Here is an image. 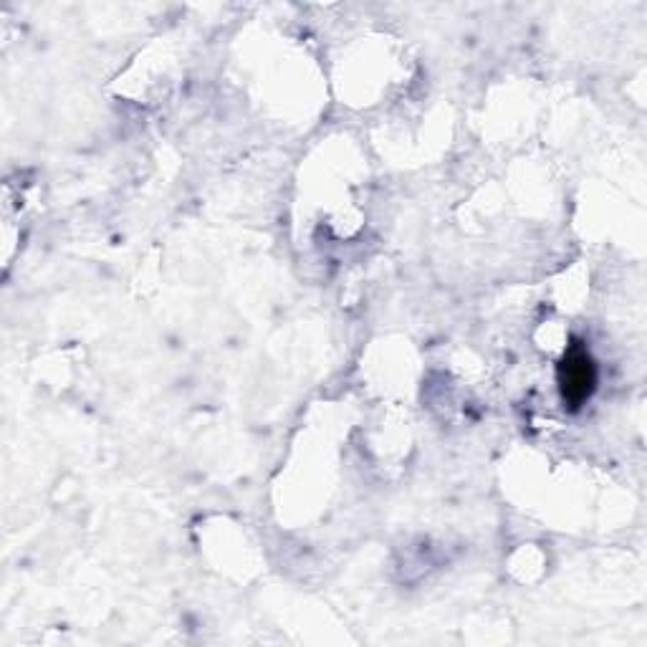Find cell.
<instances>
[{
    "label": "cell",
    "instance_id": "6da1fadb",
    "mask_svg": "<svg viewBox=\"0 0 647 647\" xmlns=\"http://www.w3.org/2000/svg\"><path fill=\"white\" fill-rule=\"evenodd\" d=\"M559 379H562V392L564 400L572 402V408H580V405L592 395L594 387V367L592 359L586 357V352L572 349L562 362V369H559Z\"/></svg>",
    "mask_w": 647,
    "mask_h": 647
}]
</instances>
